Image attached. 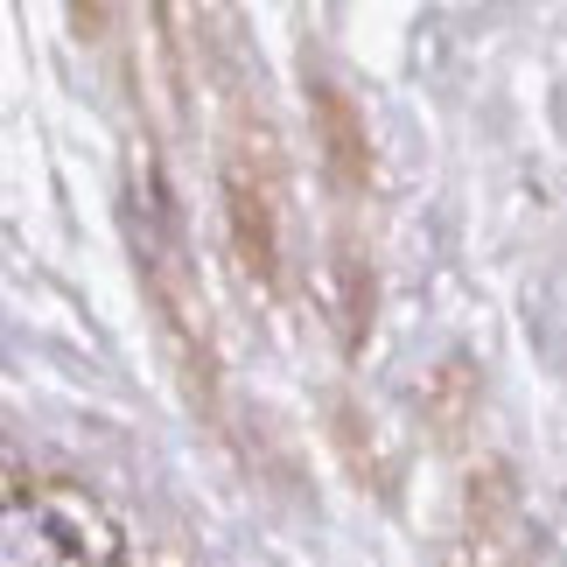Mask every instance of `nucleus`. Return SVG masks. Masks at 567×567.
I'll list each match as a JSON object with an SVG mask.
<instances>
[{
  "instance_id": "f257e3e1",
  "label": "nucleus",
  "mask_w": 567,
  "mask_h": 567,
  "mask_svg": "<svg viewBox=\"0 0 567 567\" xmlns=\"http://www.w3.org/2000/svg\"><path fill=\"white\" fill-rule=\"evenodd\" d=\"M8 567H126L120 533L78 491H14L8 497Z\"/></svg>"
},
{
  "instance_id": "f03ea898",
  "label": "nucleus",
  "mask_w": 567,
  "mask_h": 567,
  "mask_svg": "<svg viewBox=\"0 0 567 567\" xmlns=\"http://www.w3.org/2000/svg\"><path fill=\"white\" fill-rule=\"evenodd\" d=\"M455 567H539V539L526 518V491H518L512 463H476L463 484V554Z\"/></svg>"
},
{
  "instance_id": "7ed1b4c3",
  "label": "nucleus",
  "mask_w": 567,
  "mask_h": 567,
  "mask_svg": "<svg viewBox=\"0 0 567 567\" xmlns=\"http://www.w3.org/2000/svg\"><path fill=\"white\" fill-rule=\"evenodd\" d=\"M225 225H231V252L259 288H280V183L259 176L246 141L225 155Z\"/></svg>"
},
{
  "instance_id": "20e7f679",
  "label": "nucleus",
  "mask_w": 567,
  "mask_h": 567,
  "mask_svg": "<svg viewBox=\"0 0 567 567\" xmlns=\"http://www.w3.org/2000/svg\"><path fill=\"white\" fill-rule=\"evenodd\" d=\"M309 113H316V147H322L337 196H364L372 189V134H364L358 105L337 84H309Z\"/></svg>"
},
{
  "instance_id": "39448f33",
  "label": "nucleus",
  "mask_w": 567,
  "mask_h": 567,
  "mask_svg": "<svg viewBox=\"0 0 567 567\" xmlns=\"http://www.w3.org/2000/svg\"><path fill=\"white\" fill-rule=\"evenodd\" d=\"M427 421L442 427V442H455V434L476 421V379H470V364H463V358L434 372V385H427Z\"/></svg>"
},
{
  "instance_id": "423d86ee",
  "label": "nucleus",
  "mask_w": 567,
  "mask_h": 567,
  "mask_svg": "<svg viewBox=\"0 0 567 567\" xmlns=\"http://www.w3.org/2000/svg\"><path fill=\"white\" fill-rule=\"evenodd\" d=\"M105 21H113V0H78V29L84 35H105Z\"/></svg>"
}]
</instances>
